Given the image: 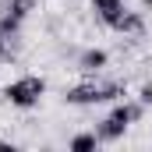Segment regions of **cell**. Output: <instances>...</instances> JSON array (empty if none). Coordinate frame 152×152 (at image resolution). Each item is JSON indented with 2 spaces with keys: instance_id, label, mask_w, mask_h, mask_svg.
<instances>
[{
  "instance_id": "6da1fadb",
  "label": "cell",
  "mask_w": 152,
  "mask_h": 152,
  "mask_svg": "<svg viewBox=\"0 0 152 152\" xmlns=\"http://www.w3.org/2000/svg\"><path fill=\"white\" fill-rule=\"evenodd\" d=\"M0 96H4V103H11L14 110H36L39 103H42V96H46V78L21 75V78H14V81H7V85L0 88Z\"/></svg>"
},
{
  "instance_id": "7a4b0ae2",
  "label": "cell",
  "mask_w": 152,
  "mask_h": 152,
  "mask_svg": "<svg viewBox=\"0 0 152 152\" xmlns=\"http://www.w3.org/2000/svg\"><path fill=\"white\" fill-rule=\"evenodd\" d=\"M64 103L67 106H99V103H106L103 99V85L96 78L81 81V85H71V88H64Z\"/></svg>"
},
{
  "instance_id": "3957f363",
  "label": "cell",
  "mask_w": 152,
  "mask_h": 152,
  "mask_svg": "<svg viewBox=\"0 0 152 152\" xmlns=\"http://www.w3.org/2000/svg\"><path fill=\"white\" fill-rule=\"evenodd\" d=\"M78 71L81 75H88V78H96V75H103L106 67H110V53L106 50H99V46H88V50H81L78 53Z\"/></svg>"
},
{
  "instance_id": "277c9868",
  "label": "cell",
  "mask_w": 152,
  "mask_h": 152,
  "mask_svg": "<svg viewBox=\"0 0 152 152\" xmlns=\"http://www.w3.org/2000/svg\"><path fill=\"white\" fill-rule=\"evenodd\" d=\"M92 4V11H96V18L106 25V28H117V21L124 18V0H88Z\"/></svg>"
},
{
  "instance_id": "5b68a950",
  "label": "cell",
  "mask_w": 152,
  "mask_h": 152,
  "mask_svg": "<svg viewBox=\"0 0 152 152\" xmlns=\"http://www.w3.org/2000/svg\"><path fill=\"white\" fill-rule=\"evenodd\" d=\"M113 32H124V36H142V32H145V14H142V11H124V18L117 21Z\"/></svg>"
},
{
  "instance_id": "8992f818",
  "label": "cell",
  "mask_w": 152,
  "mask_h": 152,
  "mask_svg": "<svg viewBox=\"0 0 152 152\" xmlns=\"http://www.w3.org/2000/svg\"><path fill=\"white\" fill-rule=\"evenodd\" d=\"M99 145H103V142H99L96 131H81V134H75V138L67 142V149H71V152H96Z\"/></svg>"
},
{
  "instance_id": "52a82bcc",
  "label": "cell",
  "mask_w": 152,
  "mask_h": 152,
  "mask_svg": "<svg viewBox=\"0 0 152 152\" xmlns=\"http://www.w3.org/2000/svg\"><path fill=\"white\" fill-rule=\"evenodd\" d=\"M21 32V18H14L11 11H0V36L4 39H14Z\"/></svg>"
},
{
  "instance_id": "ba28073f",
  "label": "cell",
  "mask_w": 152,
  "mask_h": 152,
  "mask_svg": "<svg viewBox=\"0 0 152 152\" xmlns=\"http://www.w3.org/2000/svg\"><path fill=\"white\" fill-rule=\"evenodd\" d=\"M4 11H11L14 18H21V21H25V18L36 11V0H7V7H4Z\"/></svg>"
},
{
  "instance_id": "9c48e42d",
  "label": "cell",
  "mask_w": 152,
  "mask_h": 152,
  "mask_svg": "<svg viewBox=\"0 0 152 152\" xmlns=\"http://www.w3.org/2000/svg\"><path fill=\"white\" fill-rule=\"evenodd\" d=\"M138 99H142L145 106H152V85H142V88H138Z\"/></svg>"
},
{
  "instance_id": "30bf717a",
  "label": "cell",
  "mask_w": 152,
  "mask_h": 152,
  "mask_svg": "<svg viewBox=\"0 0 152 152\" xmlns=\"http://www.w3.org/2000/svg\"><path fill=\"white\" fill-rule=\"evenodd\" d=\"M4 57H7V39L0 36V60H4Z\"/></svg>"
},
{
  "instance_id": "8fae6325",
  "label": "cell",
  "mask_w": 152,
  "mask_h": 152,
  "mask_svg": "<svg viewBox=\"0 0 152 152\" xmlns=\"http://www.w3.org/2000/svg\"><path fill=\"white\" fill-rule=\"evenodd\" d=\"M149 7H152V0H142V11H149Z\"/></svg>"
}]
</instances>
